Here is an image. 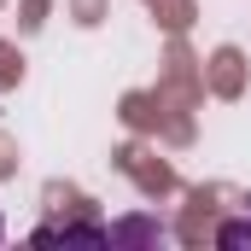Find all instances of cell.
I'll list each match as a JSON object with an SVG mask.
<instances>
[{
	"mask_svg": "<svg viewBox=\"0 0 251 251\" xmlns=\"http://www.w3.org/2000/svg\"><path fill=\"white\" fill-rule=\"evenodd\" d=\"M216 246H228V251L251 246V222H222V234H216Z\"/></svg>",
	"mask_w": 251,
	"mask_h": 251,
	"instance_id": "3",
	"label": "cell"
},
{
	"mask_svg": "<svg viewBox=\"0 0 251 251\" xmlns=\"http://www.w3.org/2000/svg\"><path fill=\"white\" fill-rule=\"evenodd\" d=\"M0 240H6V216H0Z\"/></svg>",
	"mask_w": 251,
	"mask_h": 251,
	"instance_id": "4",
	"label": "cell"
},
{
	"mask_svg": "<svg viewBox=\"0 0 251 251\" xmlns=\"http://www.w3.org/2000/svg\"><path fill=\"white\" fill-rule=\"evenodd\" d=\"M128 240H170V228H164V222L134 216V222H123V228H111V246H128Z\"/></svg>",
	"mask_w": 251,
	"mask_h": 251,
	"instance_id": "2",
	"label": "cell"
},
{
	"mask_svg": "<svg viewBox=\"0 0 251 251\" xmlns=\"http://www.w3.org/2000/svg\"><path fill=\"white\" fill-rule=\"evenodd\" d=\"M111 246V228H88V222H53V228H35V246Z\"/></svg>",
	"mask_w": 251,
	"mask_h": 251,
	"instance_id": "1",
	"label": "cell"
}]
</instances>
